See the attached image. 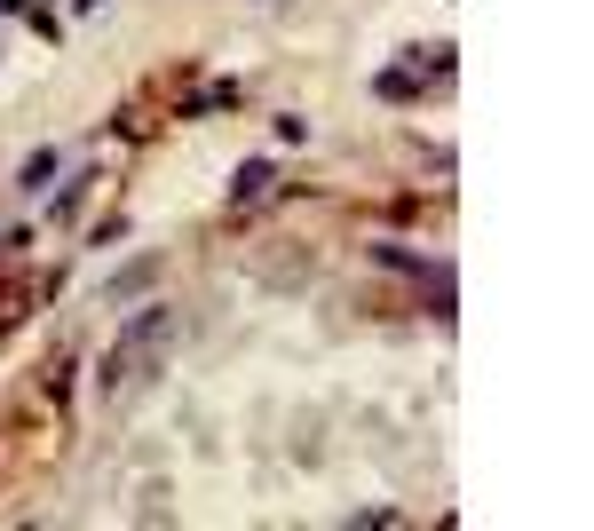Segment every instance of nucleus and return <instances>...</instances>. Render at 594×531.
<instances>
[{
    "instance_id": "nucleus-1",
    "label": "nucleus",
    "mask_w": 594,
    "mask_h": 531,
    "mask_svg": "<svg viewBox=\"0 0 594 531\" xmlns=\"http://www.w3.org/2000/svg\"><path fill=\"white\" fill-rule=\"evenodd\" d=\"M167 341H175V310H167V302H151V310H135V318L119 325V341L103 349V365H96L103 397H111V389H127V381H135V365H143L151 349H167Z\"/></svg>"
},
{
    "instance_id": "nucleus-2",
    "label": "nucleus",
    "mask_w": 594,
    "mask_h": 531,
    "mask_svg": "<svg viewBox=\"0 0 594 531\" xmlns=\"http://www.w3.org/2000/svg\"><path fill=\"white\" fill-rule=\"evenodd\" d=\"M262 191H270V159H246L238 183H230V207H246V199H262Z\"/></svg>"
},
{
    "instance_id": "nucleus-3",
    "label": "nucleus",
    "mask_w": 594,
    "mask_h": 531,
    "mask_svg": "<svg viewBox=\"0 0 594 531\" xmlns=\"http://www.w3.org/2000/svg\"><path fill=\"white\" fill-rule=\"evenodd\" d=\"M143 286H151V262H135V270H119V278H111L103 294H111V302H127V294H143Z\"/></svg>"
},
{
    "instance_id": "nucleus-4",
    "label": "nucleus",
    "mask_w": 594,
    "mask_h": 531,
    "mask_svg": "<svg viewBox=\"0 0 594 531\" xmlns=\"http://www.w3.org/2000/svg\"><path fill=\"white\" fill-rule=\"evenodd\" d=\"M48 175H56V151H32V159H24V175H16V183H24V191H40V183H48Z\"/></svg>"
},
{
    "instance_id": "nucleus-5",
    "label": "nucleus",
    "mask_w": 594,
    "mask_h": 531,
    "mask_svg": "<svg viewBox=\"0 0 594 531\" xmlns=\"http://www.w3.org/2000/svg\"><path fill=\"white\" fill-rule=\"evenodd\" d=\"M381 96H389V104H412V96H420V80H412V72H381Z\"/></svg>"
},
{
    "instance_id": "nucleus-6",
    "label": "nucleus",
    "mask_w": 594,
    "mask_h": 531,
    "mask_svg": "<svg viewBox=\"0 0 594 531\" xmlns=\"http://www.w3.org/2000/svg\"><path fill=\"white\" fill-rule=\"evenodd\" d=\"M214 104H238V88H230V80H214V88H198V96H191V111H214Z\"/></svg>"
},
{
    "instance_id": "nucleus-7",
    "label": "nucleus",
    "mask_w": 594,
    "mask_h": 531,
    "mask_svg": "<svg viewBox=\"0 0 594 531\" xmlns=\"http://www.w3.org/2000/svg\"><path fill=\"white\" fill-rule=\"evenodd\" d=\"M72 8H96V0H72Z\"/></svg>"
}]
</instances>
